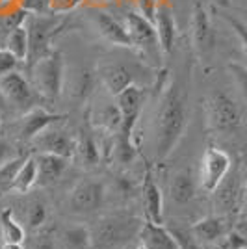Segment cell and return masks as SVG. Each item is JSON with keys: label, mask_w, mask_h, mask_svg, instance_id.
<instances>
[{"label": "cell", "mask_w": 247, "mask_h": 249, "mask_svg": "<svg viewBox=\"0 0 247 249\" xmlns=\"http://www.w3.org/2000/svg\"><path fill=\"white\" fill-rule=\"evenodd\" d=\"M188 124V110L182 91L176 84L165 86L160 97L158 115H156V158L165 160L178 145L180 138L184 136Z\"/></svg>", "instance_id": "obj_1"}, {"label": "cell", "mask_w": 247, "mask_h": 249, "mask_svg": "<svg viewBox=\"0 0 247 249\" xmlns=\"http://www.w3.org/2000/svg\"><path fill=\"white\" fill-rule=\"evenodd\" d=\"M143 221L132 216H104L89 227L93 249H121L134 236H140Z\"/></svg>", "instance_id": "obj_2"}, {"label": "cell", "mask_w": 247, "mask_h": 249, "mask_svg": "<svg viewBox=\"0 0 247 249\" xmlns=\"http://www.w3.org/2000/svg\"><path fill=\"white\" fill-rule=\"evenodd\" d=\"M35 91L45 101H56L63 89L65 63L60 51H52L30 67Z\"/></svg>", "instance_id": "obj_3"}, {"label": "cell", "mask_w": 247, "mask_h": 249, "mask_svg": "<svg viewBox=\"0 0 247 249\" xmlns=\"http://www.w3.org/2000/svg\"><path fill=\"white\" fill-rule=\"evenodd\" d=\"M24 26L28 30V56H26V63L32 67L35 62H39L47 54H51V41L52 36L56 34L60 21L54 13H47V15H39V13H28L26 11V19H24Z\"/></svg>", "instance_id": "obj_4"}, {"label": "cell", "mask_w": 247, "mask_h": 249, "mask_svg": "<svg viewBox=\"0 0 247 249\" xmlns=\"http://www.w3.org/2000/svg\"><path fill=\"white\" fill-rule=\"evenodd\" d=\"M208 126L216 132L230 134L242 124V112L238 103L225 91H214L208 95L205 103Z\"/></svg>", "instance_id": "obj_5"}, {"label": "cell", "mask_w": 247, "mask_h": 249, "mask_svg": "<svg viewBox=\"0 0 247 249\" xmlns=\"http://www.w3.org/2000/svg\"><path fill=\"white\" fill-rule=\"evenodd\" d=\"M0 91L4 95L6 103L11 104L17 112L26 114L37 106L39 93L35 91L34 84L28 82L19 71H11L0 78Z\"/></svg>", "instance_id": "obj_6"}, {"label": "cell", "mask_w": 247, "mask_h": 249, "mask_svg": "<svg viewBox=\"0 0 247 249\" xmlns=\"http://www.w3.org/2000/svg\"><path fill=\"white\" fill-rule=\"evenodd\" d=\"M124 28L128 32V37L132 41V49H140L147 56H162V49L158 43L155 22L145 19L138 11H128L123 17Z\"/></svg>", "instance_id": "obj_7"}, {"label": "cell", "mask_w": 247, "mask_h": 249, "mask_svg": "<svg viewBox=\"0 0 247 249\" xmlns=\"http://www.w3.org/2000/svg\"><path fill=\"white\" fill-rule=\"evenodd\" d=\"M106 186L97 177H86L71 190L69 207L76 214H89L103 207Z\"/></svg>", "instance_id": "obj_8"}, {"label": "cell", "mask_w": 247, "mask_h": 249, "mask_svg": "<svg viewBox=\"0 0 247 249\" xmlns=\"http://www.w3.org/2000/svg\"><path fill=\"white\" fill-rule=\"evenodd\" d=\"M115 103H117V108L121 112V130H119V134L123 138L132 140L138 119H140L141 110H143L145 89L140 88L138 84H132L115 97Z\"/></svg>", "instance_id": "obj_9"}, {"label": "cell", "mask_w": 247, "mask_h": 249, "mask_svg": "<svg viewBox=\"0 0 247 249\" xmlns=\"http://www.w3.org/2000/svg\"><path fill=\"white\" fill-rule=\"evenodd\" d=\"M230 156L217 147H208L201 158V186L206 192H216L230 171Z\"/></svg>", "instance_id": "obj_10"}, {"label": "cell", "mask_w": 247, "mask_h": 249, "mask_svg": "<svg viewBox=\"0 0 247 249\" xmlns=\"http://www.w3.org/2000/svg\"><path fill=\"white\" fill-rule=\"evenodd\" d=\"M192 41L194 49L201 58L210 56L216 45V30L210 21V13L206 10L205 2L197 0L192 13Z\"/></svg>", "instance_id": "obj_11"}, {"label": "cell", "mask_w": 247, "mask_h": 249, "mask_svg": "<svg viewBox=\"0 0 247 249\" xmlns=\"http://www.w3.org/2000/svg\"><path fill=\"white\" fill-rule=\"evenodd\" d=\"M32 143L37 147L39 153H51L63 158H72L76 149V140H72L65 130L52 124L49 128L41 130L39 134L32 140Z\"/></svg>", "instance_id": "obj_12"}, {"label": "cell", "mask_w": 247, "mask_h": 249, "mask_svg": "<svg viewBox=\"0 0 247 249\" xmlns=\"http://www.w3.org/2000/svg\"><path fill=\"white\" fill-rule=\"evenodd\" d=\"M155 28L158 34V43L162 54H171L175 49L176 41V22H175V11L173 6L165 0H158V8L155 15Z\"/></svg>", "instance_id": "obj_13"}, {"label": "cell", "mask_w": 247, "mask_h": 249, "mask_svg": "<svg viewBox=\"0 0 247 249\" xmlns=\"http://www.w3.org/2000/svg\"><path fill=\"white\" fill-rule=\"evenodd\" d=\"M141 203H143L145 218L151 223H164V196L156 182L151 169H147L141 182Z\"/></svg>", "instance_id": "obj_14"}, {"label": "cell", "mask_w": 247, "mask_h": 249, "mask_svg": "<svg viewBox=\"0 0 247 249\" xmlns=\"http://www.w3.org/2000/svg\"><path fill=\"white\" fill-rule=\"evenodd\" d=\"M93 24L97 32L103 36L108 43H112L115 47H132V41L128 37V32L124 28V22L117 21L113 15H110L104 10H93Z\"/></svg>", "instance_id": "obj_15"}, {"label": "cell", "mask_w": 247, "mask_h": 249, "mask_svg": "<svg viewBox=\"0 0 247 249\" xmlns=\"http://www.w3.org/2000/svg\"><path fill=\"white\" fill-rule=\"evenodd\" d=\"M62 119H65V115L51 114V112H47L45 108L35 106V108H32L30 112L22 114L21 121H19V134H21L22 140L32 142L41 130L49 128L52 124H58Z\"/></svg>", "instance_id": "obj_16"}, {"label": "cell", "mask_w": 247, "mask_h": 249, "mask_svg": "<svg viewBox=\"0 0 247 249\" xmlns=\"http://www.w3.org/2000/svg\"><path fill=\"white\" fill-rule=\"evenodd\" d=\"M229 231H230V227H229V221L225 216H206V218L195 221L190 229L195 242L210 244V246L219 242Z\"/></svg>", "instance_id": "obj_17"}, {"label": "cell", "mask_w": 247, "mask_h": 249, "mask_svg": "<svg viewBox=\"0 0 247 249\" xmlns=\"http://www.w3.org/2000/svg\"><path fill=\"white\" fill-rule=\"evenodd\" d=\"M35 162H37V184L39 186L56 184L69 166V158L51 155V153H39L35 156Z\"/></svg>", "instance_id": "obj_18"}, {"label": "cell", "mask_w": 247, "mask_h": 249, "mask_svg": "<svg viewBox=\"0 0 247 249\" xmlns=\"http://www.w3.org/2000/svg\"><path fill=\"white\" fill-rule=\"evenodd\" d=\"M138 238L145 249H180V244L169 229L151 221H145Z\"/></svg>", "instance_id": "obj_19"}, {"label": "cell", "mask_w": 247, "mask_h": 249, "mask_svg": "<svg viewBox=\"0 0 247 249\" xmlns=\"http://www.w3.org/2000/svg\"><path fill=\"white\" fill-rule=\"evenodd\" d=\"M101 80L104 88L108 89V93L112 97H117L123 89L134 84L132 73L124 67L123 63H108L101 67Z\"/></svg>", "instance_id": "obj_20"}, {"label": "cell", "mask_w": 247, "mask_h": 249, "mask_svg": "<svg viewBox=\"0 0 247 249\" xmlns=\"http://www.w3.org/2000/svg\"><path fill=\"white\" fill-rule=\"evenodd\" d=\"M169 197L178 205H186L195 197V182L190 171H176L169 178Z\"/></svg>", "instance_id": "obj_21"}, {"label": "cell", "mask_w": 247, "mask_h": 249, "mask_svg": "<svg viewBox=\"0 0 247 249\" xmlns=\"http://www.w3.org/2000/svg\"><path fill=\"white\" fill-rule=\"evenodd\" d=\"M78 160V164L84 167H95L101 162V149L99 143L95 142V138L89 134H82L76 140V149H74V156Z\"/></svg>", "instance_id": "obj_22"}, {"label": "cell", "mask_w": 247, "mask_h": 249, "mask_svg": "<svg viewBox=\"0 0 247 249\" xmlns=\"http://www.w3.org/2000/svg\"><path fill=\"white\" fill-rule=\"evenodd\" d=\"M0 234H2L4 242H8V244H21L22 246V242H24V229L13 218L11 208H4L0 212Z\"/></svg>", "instance_id": "obj_23"}, {"label": "cell", "mask_w": 247, "mask_h": 249, "mask_svg": "<svg viewBox=\"0 0 247 249\" xmlns=\"http://www.w3.org/2000/svg\"><path fill=\"white\" fill-rule=\"evenodd\" d=\"M34 184H37V162H35V156H28L22 162L21 169L17 173V178L13 182V190L11 192L26 194L28 190H32Z\"/></svg>", "instance_id": "obj_24"}, {"label": "cell", "mask_w": 247, "mask_h": 249, "mask_svg": "<svg viewBox=\"0 0 247 249\" xmlns=\"http://www.w3.org/2000/svg\"><path fill=\"white\" fill-rule=\"evenodd\" d=\"M28 30L24 26V22L17 24L15 28H11L6 36V49L11 51L21 62H26L28 56Z\"/></svg>", "instance_id": "obj_25"}, {"label": "cell", "mask_w": 247, "mask_h": 249, "mask_svg": "<svg viewBox=\"0 0 247 249\" xmlns=\"http://www.w3.org/2000/svg\"><path fill=\"white\" fill-rule=\"evenodd\" d=\"M95 124L108 132H119L121 130V112L117 108V103H108L97 108L95 112Z\"/></svg>", "instance_id": "obj_26"}, {"label": "cell", "mask_w": 247, "mask_h": 249, "mask_svg": "<svg viewBox=\"0 0 247 249\" xmlns=\"http://www.w3.org/2000/svg\"><path fill=\"white\" fill-rule=\"evenodd\" d=\"M62 242L65 249H93L91 232L86 225H72L62 232Z\"/></svg>", "instance_id": "obj_27"}, {"label": "cell", "mask_w": 247, "mask_h": 249, "mask_svg": "<svg viewBox=\"0 0 247 249\" xmlns=\"http://www.w3.org/2000/svg\"><path fill=\"white\" fill-rule=\"evenodd\" d=\"M216 205L219 210L223 212H230L234 210L238 205V199H240V186L234 180H223L216 190Z\"/></svg>", "instance_id": "obj_28"}, {"label": "cell", "mask_w": 247, "mask_h": 249, "mask_svg": "<svg viewBox=\"0 0 247 249\" xmlns=\"http://www.w3.org/2000/svg\"><path fill=\"white\" fill-rule=\"evenodd\" d=\"M24 160H26L24 156H13L11 160L4 162L0 166V192H11L13 190V182H15L17 173H19Z\"/></svg>", "instance_id": "obj_29"}, {"label": "cell", "mask_w": 247, "mask_h": 249, "mask_svg": "<svg viewBox=\"0 0 247 249\" xmlns=\"http://www.w3.org/2000/svg\"><path fill=\"white\" fill-rule=\"evenodd\" d=\"M47 216H49V212H47V205L39 201V199H34L30 201V205H28V210H26V223H28V227L30 229H41L45 225V221H47Z\"/></svg>", "instance_id": "obj_30"}, {"label": "cell", "mask_w": 247, "mask_h": 249, "mask_svg": "<svg viewBox=\"0 0 247 249\" xmlns=\"http://www.w3.org/2000/svg\"><path fill=\"white\" fill-rule=\"evenodd\" d=\"M212 249H247V236L236 229H230L223 238L212 246Z\"/></svg>", "instance_id": "obj_31"}, {"label": "cell", "mask_w": 247, "mask_h": 249, "mask_svg": "<svg viewBox=\"0 0 247 249\" xmlns=\"http://www.w3.org/2000/svg\"><path fill=\"white\" fill-rule=\"evenodd\" d=\"M221 17H223V21L232 28V32L238 36V39H240V43H242V49H244V52H246L247 56V24L244 21H240L238 17H234V15H230V13H221Z\"/></svg>", "instance_id": "obj_32"}, {"label": "cell", "mask_w": 247, "mask_h": 249, "mask_svg": "<svg viewBox=\"0 0 247 249\" xmlns=\"http://www.w3.org/2000/svg\"><path fill=\"white\" fill-rule=\"evenodd\" d=\"M229 71L232 74V78H234V82H236L240 93L244 95L247 101V67L242 65V63L232 62V63H229Z\"/></svg>", "instance_id": "obj_33"}, {"label": "cell", "mask_w": 247, "mask_h": 249, "mask_svg": "<svg viewBox=\"0 0 247 249\" xmlns=\"http://www.w3.org/2000/svg\"><path fill=\"white\" fill-rule=\"evenodd\" d=\"M19 58L8 49H0V78L4 74L11 73V71H17V65H19Z\"/></svg>", "instance_id": "obj_34"}, {"label": "cell", "mask_w": 247, "mask_h": 249, "mask_svg": "<svg viewBox=\"0 0 247 249\" xmlns=\"http://www.w3.org/2000/svg\"><path fill=\"white\" fill-rule=\"evenodd\" d=\"M49 2H51V11L54 15L69 13L82 4V0H49Z\"/></svg>", "instance_id": "obj_35"}, {"label": "cell", "mask_w": 247, "mask_h": 249, "mask_svg": "<svg viewBox=\"0 0 247 249\" xmlns=\"http://www.w3.org/2000/svg\"><path fill=\"white\" fill-rule=\"evenodd\" d=\"M156 8H158V0H138V13H141L151 22H155Z\"/></svg>", "instance_id": "obj_36"}, {"label": "cell", "mask_w": 247, "mask_h": 249, "mask_svg": "<svg viewBox=\"0 0 247 249\" xmlns=\"http://www.w3.org/2000/svg\"><path fill=\"white\" fill-rule=\"evenodd\" d=\"M22 0H0V17H8L13 11L21 10Z\"/></svg>", "instance_id": "obj_37"}, {"label": "cell", "mask_w": 247, "mask_h": 249, "mask_svg": "<svg viewBox=\"0 0 247 249\" xmlns=\"http://www.w3.org/2000/svg\"><path fill=\"white\" fill-rule=\"evenodd\" d=\"M13 156L15 155H13V147H11V143H8L6 140L0 138V166H2L4 162L11 160Z\"/></svg>", "instance_id": "obj_38"}, {"label": "cell", "mask_w": 247, "mask_h": 249, "mask_svg": "<svg viewBox=\"0 0 247 249\" xmlns=\"http://www.w3.org/2000/svg\"><path fill=\"white\" fill-rule=\"evenodd\" d=\"M30 249H54V242L51 240L49 234H43V236H37L32 242Z\"/></svg>", "instance_id": "obj_39"}, {"label": "cell", "mask_w": 247, "mask_h": 249, "mask_svg": "<svg viewBox=\"0 0 247 249\" xmlns=\"http://www.w3.org/2000/svg\"><path fill=\"white\" fill-rule=\"evenodd\" d=\"M113 0H82V4H88L93 10H103V6H108Z\"/></svg>", "instance_id": "obj_40"}, {"label": "cell", "mask_w": 247, "mask_h": 249, "mask_svg": "<svg viewBox=\"0 0 247 249\" xmlns=\"http://www.w3.org/2000/svg\"><path fill=\"white\" fill-rule=\"evenodd\" d=\"M2 249H22V248H21V244H8V242H4Z\"/></svg>", "instance_id": "obj_41"}, {"label": "cell", "mask_w": 247, "mask_h": 249, "mask_svg": "<svg viewBox=\"0 0 247 249\" xmlns=\"http://www.w3.org/2000/svg\"><path fill=\"white\" fill-rule=\"evenodd\" d=\"M8 106V103H6V99H4V95H2V91H0V110H4Z\"/></svg>", "instance_id": "obj_42"}, {"label": "cell", "mask_w": 247, "mask_h": 249, "mask_svg": "<svg viewBox=\"0 0 247 249\" xmlns=\"http://www.w3.org/2000/svg\"><path fill=\"white\" fill-rule=\"evenodd\" d=\"M244 199H246V207H247V182L246 186H244Z\"/></svg>", "instance_id": "obj_43"}, {"label": "cell", "mask_w": 247, "mask_h": 249, "mask_svg": "<svg viewBox=\"0 0 247 249\" xmlns=\"http://www.w3.org/2000/svg\"><path fill=\"white\" fill-rule=\"evenodd\" d=\"M0 130H2V115H0Z\"/></svg>", "instance_id": "obj_44"}, {"label": "cell", "mask_w": 247, "mask_h": 249, "mask_svg": "<svg viewBox=\"0 0 247 249\" xmlns=\"http://www.w3.org/2000/svg\"><path fill=\"white\" fill-rule=\"evenodd\" d=\"M136 249H145V248H143V246H141V244H140V246H138V248H136Z\"/></svg>", "instance_id": "obj_45"}]
</instances>
